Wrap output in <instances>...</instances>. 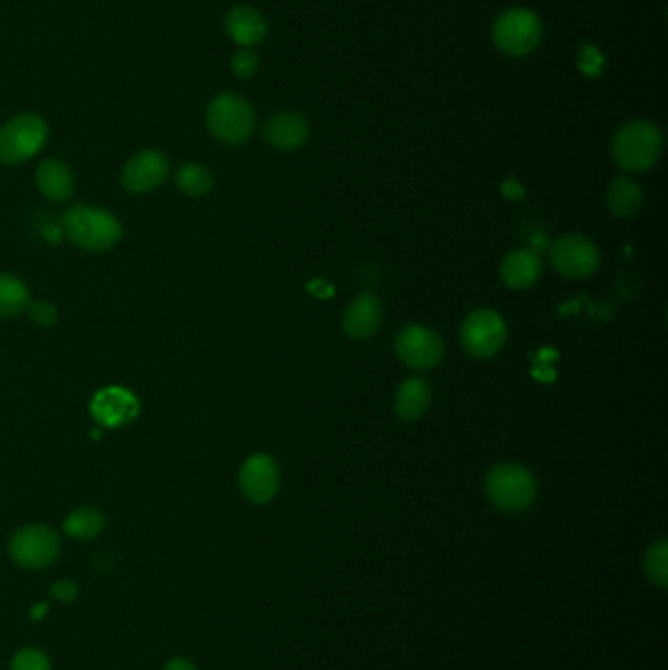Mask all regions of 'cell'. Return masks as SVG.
Returning a JSON list of instances; mask_svg holds the SVG:
<instances>
[{"instance_id":"1","label":"cell","mask_w":668,"mask_h":670,"mask_svg":"<svg viewBox=\"0 0 668 670\" xmlns=\"http://www.w3.org/2000/svg\"><path fill=\"white\" fill-rule=\"evenodd\" d=\"M61 228L75 247L96 253L114 247L124 236L120 220L106 208L93 204L71 206L61 218Z\"/></svg>"},{"instance_id":"2","label":"cell","mask_w":668,"mask_h":670,"mask_svg":"<svg viewBox=\"0 0 668 670\" xmlns=\"http://www.w3.org/2000/svg\"><path fill=\"white\" fill-rule=\"evenodd\" d=\"M663 132L647 120H633L621 126L612 140V155L621 169L643 173L655 167L663 153Z\"/></svg>"},{"instance_id":"3","label":"cell","mask_w":668,"mask_h":670,"mask_svg":"<svg viewBox=\"0 0 668 670\" xmlns=\"http://www.w3.org/2000/svg\"><path fill=\"white\" fill-rule=\"evenodd\" d=\"M206 124L212 136L222 144H245L255 130V110L245 98L222 93L210 100L206 108Z\"/></svg>"},{"instance_id":"4","label":"cell","mask_w":668,"mask_h":670,"mask_svg":"<svg viewBox=\"0 0 668 670\" xmlns=\"http://www.w3.org/2000/svg\"><path fill=\"white\" fill-rule=\"evenodd\" d=\"M488 500L504 512H522L529 508L537 494L533 475L516 463H500L492 467L484 480Z\"/></svg>"},{"instance_id":"5","label":"cell","mask_w":668,"mask_h":670,"mask_svg":"<svg viewBox=\"0 0 668 670\" xmlns=\"http://www.w3.org/2000/svg\"><path fill=\"white\" fill-rule=\"evenodd\" d=\"M49 128L38 114L26 112L0 128V163L22 165L38 155L48 142Z\"/></svg>"},{"instance_id":"6","label":"cell","mask_w":668,"mask_h":670,"mask_svg":"<svg viewBox=\"0 0 668 670\" xmlns=\"http://www.w3.org/2000/svg\"><path fill=\"white\" fill-rule=\"evenodd\" d=\"M543 24L539 16L527 8L506 10L492 28V40L508 55L522 57L539 46Z\"/></svg>"},{"instance_id":"7","label":"cell","mask_w":668,"mask_h":670,"mask_svg":"<svg viewBox=\"0 0 668 670\" xmlns=\"http://www.w3.org/2000/svg\"><path fill=\"white\" fill-rule=\"evenodd\" d=\"M508 337V328L504 318L490 310V308H480L471 312L463 324L459 339L463 349L477 359H488L500 353Z\"/></svg>"},{"instance_id":"8","label":"cell","mask_w":668,"mask_h":670,"mask_svg":"<svg viewBox=\"0 0 668 670\" xmlns=\"http://www.w3.org/2000/svg\"><path fill=\"white\" fill-rule=\"evenodd\" d=\"M398 359L412 371H430L443 359L445 345L437 332L428 326L412 324L400 330L394 339Z\"/></svg>"},{"instance_id":"9","label":"cell","mask_w":668,"mask_h":670,"mask_svg":"<svg viewBox=\"0 0 668 670\" xmlns=\"http://www.w3.org/2000/svg\"><path fill=\"white\" fill-rule=\"evenodd\" d=\"M61 539L48 526L22 527L10 539V557L24 569H44L59 555Z\"/></svg>"},{"instance_id":"10","label":"cell","mask_w":668,"mask_h":670,"mask_svg":"<svg viewBox=\"0 0 668 670\" xmlns=\"http://www.w3.org/2000/svg\"><path fill=\"white\" fill-rule=\"evenodd\" d=\"M549 259L555 271L569 279H586L600 267V251L596 243L580 234H567L551 245Z\"/></svg>"},{"instance_id":"11","label":"cell","mask_w":668,"mask_h":670,"mask_svg":"<svg viewBox=\"0 0 668 670\" xmlns=\"http://www.w3.org/2000/svg\"><path fill=\"white\" fill-rule=\"evenodd\" d=\"M241 494L253 504H269L281 488V469L271 455L255 453L239 469Z\"/></svg>"},{"instance_id":"12","label":"cell","mask_w":668,"mask_h":670,"mask_svg":"<svg viewBox=\"0 0 668 670\" xmlns=\"http://www.w3.org/2000/svg\"><path fill=\"white\" fill-rule=\"evenodd\" d=\"M171 175L169 159L157 149L138 151L122 169V187L132 194L159 189Z\"/></svg>"},{"instance_id":"13","label":"cell","mask_w":668,"mask_h":670,"mask_svg":"<svg viewBox=\"0 0 668 670\" xmlns=\"http://www.w3.org/2000/svg\"><path fill=\"white\" fill-rule=\"evenodd\" d=\"M382 318L384 306L381 298L371 292H363L347 304L343 312V330L351 339H369L379 332Z\"/></svg>"},{"instance_id":"14","label":"cell","mask_w":668,"mask_h":670,"mask_svg":"<svg viewBox=\"0 0 668 670\" xmlns=\"http://www.w3.org/2000/svg\"><path fill=\"white\" fill-rule=\"evenodd\" d=\"M91 410L98 424L106 428H118L138 416L140 404L132 392L114 386L96 394Z\"/></svg>"},{"instance_id":"15","label":"cell","mask_w":668,"mask_h":670,"mask_svg":"<svg viewBox=\"0 0 668 670\" xmlns=\"http://www.w3.org/2000/svg\"><path fill=\"white\" fill-rule=\"evenodd\" d=\"M543 273V261L537 251L533 249H516L510 251L502 265H500V277L504 285L514 290H527L533 287Z\"/></svg>"},{"instance_id":"16","label":"cell","mask_w":668,"mask_h":670,"mask_svg":"<svg viewBox=\"0 0 668 670\" xmlns=\"http://www.w3.org/2000/svg\"><path fill=\"white\" fill-rule=\"evenodd\" d=\"M310 126L298 112H279L265 126V140L281 151L298 149L308 142Z\"/></svg>"},{"instance_id":"17","label":"cell","mask_w":668,"mask_h":670,"mask_svg":"<svg viewBox=\"0 0 668 670\" xmlns=\"http://www.w3.org/2000/svg\"><path fill=\"white\" fill-rule=\"evenodd\" d=\"M228 36L243 48L259 46L267 38V20L263 14L251 6H238L226 16Z\"/></svg>"},{"instance_id":"18","label":"cell","mask_w":668,"mask_h":670,"mask_svg":"<svg viewBox=\"0 0 668 670\" xmlns=\"http://www.w3.org/2000/svg\"><path fill=\"white\" fill-rule=\"evenodd\" d=\"M36 185L51 202H67L75 194V175L67 163L46 159L36 169Z\"/></svg>"},{"instance_id":"19","label":"cell","mask_w":668,"mask_h":670,"mask_svg":"<svg viewBox=\"0 0 668 670\" xmlns=\"http://www.w3.org/2000/svg\"><path fill=\"white\" fill-rule=\"evenodd\" d=\"M431 406V386L422 377H412L398 386L394 412L404 422L420 420Z\"/></svg>"},{"instance_id":"20","label":"cell","mask_w":668,"mask_h":670,"mask_svg":"<svg viewBox=\"0 0 668 670\" xmlns=\"http://www.w3.org/2000/svg\"><path fill=\"white\" fill-rule=\"evenodd\" d=\"M608 206L618 218H633L643 208V191L631 177H618L608 189Z\"/></svg>"},{"instance_id":"21","label":"cell","mask_w":668,"mask_h":670,"mask_svg":"<svg viewBox=\"0 0 668 670\" xmlns=\"http://www.w3.org/2000/svg\"><path fill=\"white\" fill-rule=\"evenodd\" d=\"M32 296L22 279L10 273H0V320H10L26 312Z\"/></svg>"},{"instance_id":"22","label":"cell","mask_w":668,"mask_h":670,"mask_svg":"<svg viewBox=\"0 0 668 670\" xmlns=\"http://www.w3.org/2000/svg\"><path fill=\"white\" fill-rule=\"evenodd\" d=\"M175 187L187 196L200 198L214 189V175L202 163H183L175 171Z\"/></svg>"},{"instance_id":"23","label":"cell","mask_w":668,"mask_h":670,"mask_svg":"<svg viewBox=\"0 0 668 670\" xmlns=\"http://www.w3.org/2000/svg\"><path fill=\"white\" fill-rule=\"evenodd\" d=\"M104 526H106L104 516L95 508H79L71 512L67 520L63 522L67 535L75 539H83V541L95 539L96 535L102 533Z\"/></svg>"},{"instance_id":"24","label":"cell","mask_w":668,"mask_h":670,"mask_svg":"<svg viewBox=\"0 0 668 670\" xmlns=\"http://www.w3.org/2000/svg\"><path fill=\"white\" fill-rule=\"evenodd\" d=\"M645 573L651 582L661 588L668 586V541L661 539L645 553Z\"/></svg>"},{"instance_id":"25","label":"cell","mask_w":668,"mask_h":670,"mask_svg":"<svg viewBox=\"0 0 668 670\" xmlns=\"http://www.w3.org/2000/svg\"><path fill=\"white\" fill-rule=\"evenodd\" d=\"M576 65H578L580 73H584L586 77H600L604 67H606V59L598 49L586 44L578 51Z\"/></svg>"},{"instance_id":"26","label":"cell","mask_w":668,"mask_h":670,"mask_svg":"<svg viewBox=\"0 0 668 670\" xmlns=\"http://www.w3.org/2000/svg\"><path fill=\"white\" fill-rule=\"evenodd\" d=\"M12 670H51L49 659L38 649H22L12 661Z\"/></svg>"},{"instance_id":"27","label":"cell","mask_w":668,"mask_h":670,"mask_svg":"<svg viewBox=\"0 0 668 670\" xmlns=\"http://www.w3.org/2000/svg\"><path fill=\"white\" fill-rule=\"evenodd\" d=\"M259 69V57L251 49L243 48L232 57V71L239 79H251Z\"/></svg>"},{"instance_id":"28","label":"cell","mask_w":668,"mask_h":670,"mask_svg":"<svg viewBox=\"0 0 668 670\" xmlns=\"http://www.w3.org/2000/svg\"><path fill=\"white\" fill-rule=\"evenodd\" d=\"M26 312H28L32 324H36L40 328H51L57 322V308L51 302H46V300L30 302V306L26 308Z\"/></svg>"},{"instance_id":"29","label":"cell","mask_w":668,"mask_h":670,"mask_svg":"<svg viewBox=\"0 0 668 670\" xmlns=\"http://www.w3.org/2000/svg\"><path fill=\"white\" fill-rule=\"evenodd\" d=\"M51 594H53V598H57L61 602H71V600L77 598V586L69 580H61V582H55L51 586Z\"/></svg>"},{"instance_id":"30","label":"cell","mask_w":668,"mask_h":670,"mask_svg":"<svg viewBox=\"0 0 668 670\" xmlns=\"http://www.w3.org/2000/svg\"><path fill=\"white\" fill-rule=\"evenodd\" d=\"M163 670H196V667L192 663H189V661H185V659H173V661H169L165 665V669Z\"/></svg>"},{"instance_id":"31","label":"cell","mask_w":668,"mask_h":670,"mask_svg":"<svg viewBox=\"0 0 668 670\" xmlns=\"http://www.w3.org/2000/svg\"><path fill=\"white\" fill-rule=\"evenodd\" d=\"M48 604L44 602V604H38V606H34L32 608V612H30V618L32 620H42L46 614H48Z\"/></svg>"}]
</instances>
